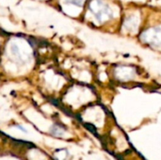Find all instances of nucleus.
<instances>
[{
    "instance_id": "f257e3e1",
    "label": "nucleus",
    "mask_w": 161,
    "mask_h": 160,
    "mask_svg": "<svg viewBox=\"0 0 161 160\" xmlns=\"http://www.w3.org/2000/svg\"><path fill=\"white\" fill-rule=\"evenodd\" d=\"M65 3L68 4H73V5H76V6H81L83 3V0H63Z\"/></svg>"
}]
</instances>
